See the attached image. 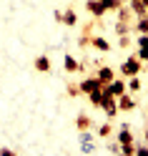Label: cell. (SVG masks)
I'll return each instance as SVG.
<instances>
[{"label": "cell", "instance_id": "cell-1", "mask_svg": "<svg viewBox=\"0 0 148 156\" xmlns=\"http://www.w3.org/2000/svg\"><path fill=\"white\" fill-rule=\"evenodd\" d=\"M141 68H143V63H141V58L138 55H131L128 61L121 66V76L123 78H131V76H138L141 73Z\"/></svg>", "mask_w": 148, "mask_h": 156}, {"label": "cell", "instance_id": "cell-2", "mask_svg": "<svg viewBox=\"0 0 148 156\" xmlns=\"http://www.w3.org/2000/svg\"><path fill=\"white\" fill-rule=\"evenodd\" d=\"M78 88H81V93H93V91H98V88H103V83L98 81V76H91V78H85L83 83H78Z\"/></svg>", "mask_w": 148, "mask_h": 156}, {"label": "cell", "instance_id": "cell-3", "mask_svg": "<svg viewBox=\"0 0 148 156\" xmlns=\"http://www.w3.org/2000/svg\"><path fill=\"white\" fill-rule=\"evenodd\" d=\"M115 103H118V111H133L136 108V98H133V96H128V93H121L115 98Z\"/></svg>", "mask_w": 148, "mask_h": 156}, {"label": "cell", "instance_id": "cell-4", "mask_svg": "<svg viewBox=\"0 0 148 156\" xmlns=\"http://www.w3.org/2000/svg\"><path fill=\"white\" fill-rule=\"evenodd\" d=\"M85 8L91 10V15L95 18V20H101V18H103V13H105V5L101 3V0H88V3H85Z\"/></svg>", "mask_w": 148, "mask_h": 156}, {"label": "cell", "instance_id": "cell-5", "mask_svg": "<svg viewBox=\"0 0 148 156\" xmlns=\"http://www.w3.org/2000/svg\"><path fill=\"white\" fill-rule=\"evenodd\" d=\"M105 91L111 93L113 98H118L121 93H126V83H123V78H121V81H115V78H113L111 83H105Z\"/></svg>", "mask_w": 148, "mask_h": 156}, {"label": "cell", "instance_id": "cell-6", "mask_svg": "<svg viewBox=\"0 0 148 156\" xmlns=\"http://www.w3.org/2000/svg\"><path fill=\"white\" fill-rule=\"evenodd\" d=\"M95 76H98V81H101L103 86H105V83H111L113 78H115V73H113V68H108V66H98V71H95Z\"/></svg>", "mask_w": 148, "mask_h": 156}, {"label": "cell", "instance_id": "cell-7", "mask_svg": "<svg viewBox=\"0 0 148 156\" xmlns=\"http://www.w3.org/2000/svg\"><path fill=\"white\" fill-rule=\"evenodd\" d=\"M33 66H35V71H40V73H50V58L48 55H38L33 61Z\"/></svg>", "mask_w": 148, "mask_h": 156}, {"label": "cell", "instance_id": "cell-8", "mask_svg": "<svg viewBox=\"0 0 148 156\" xmlns=\"http://www.w3.org/2000/svg\"><path fill=\"white\" fill-rule=\"evenodd\" d=\"M136 55L141 58L143 63L148 61V35H141V38H138V53H136Z\"/></svg>", "mask_w": 148, "mask_h": 156}, {"label": "cell", "instance_id": "cell-9", "mask_svg": "<svg viewBox=\"0 0 148 156\" xmlns=\"http://www.w3.org/2000/svg\"><path fill=\"white\" fill-rule=\"evenodd\" d=\"M91 45L95 48V51H103V53H108V51H111V43H108L103 35H95V38H91Z\"/></svg>", "mask_w": 148, "mask_h": 156}, {"label": "cell", "instance_id": "cell-10", "mask_svg": "<svg viewBox=\"0 0 148 156\" xmlns=\"http://www.w3.org/2000/svg\"><path fill=\"white\" fill-rule=\"evenodd\" d=\"M128 3H131V13H133V15H138V18H146V10H148V8L141 3V0H128Z\"/></svg>", "mask_w": 148, "mask_h": 156}, {"label": "cell", "instance_id": "cell-11", "mask_svg": "<svg viewBox=\"0 0 148 156\" xmlns=\"http://www.w3.org/2000/svg\"><path fill=\"white\" fill-rule=\"evenodd\" d=\"M91 123H93V121H91V116H85V113H81V116L75 119V126H78V131H83V133H85L88 129H91Z\"/></svg>", "mask_w": 148, "mask_h": 156}, {"label": "cell", "instance_id": "cell-12", "mask_svg": "<svg viewBox=\"0 0 148 156\" xmlns=\"http://www.w3.org/2000/svg\"><path fill=\"white\" fill-rule=\"evenodd\" d=\"M131 141H133V133L128 131V126L123 123V129L118 131V144H131Z\"/></svg>", "mask_w": 148, "mask_h": 156}, {"label": "cell", "instance_id": "cell-13", "mask_svg": "<svg viewBox=\"0 0 148 156\" xmlns=\"http://www.w3.org/2000/svg\"><path fill=\"white\" fill-rule=\"evenodd\" d=\"M65 71H68V73H75V71H81V63H78L73 55H65Z\"/></svg>", "mask_w": 148, "mask_h": 156}, {"label": "cell", "instance_id": "cell-14", "mask_svg": "<svg viewBox=\"0 0 148 156\" xmlns=\"http://www.w3.org/2000/svg\"><path fill=\"white\" fill-rule=\"evenodd\" d=\"M78 23V13L75 10H65L63 13V25H75Z\"/></svg>", "mask_w": 148, "mask_h": 156}, {"label": "cell", "instance_id": "cell-15", "mask_svg": "<svg viewBox=\"0 0 148 156\" xmlns=\"http://www.w3.org/2000/svg\"><path fill=\"white\" fill-rule=\"evenodd\" d=\"M126 88H131L133 93H138V91L143 88V83L138 81V76H131V78H128V83H126Z\"/></svg>", "mask_w": 148, "mask_h": 156}, {"label": "cell", "instance_id": "cell-16", "mask_svg": "<svg viewBox=\"0 0 148 156\" xmlns=\"http://www.w3.org/2000/svg\"><path fill=\"white\" fill-rule=\"evenodd\" d=\"M136 30H138V35H148V18H141L136 23Z\"/></svg>", "mask_w": 148, "mask_h": 156}, {"label": "cell", "instance_id": "cell-17", "mask_svg": "<svg viewBox=\"0 0 148 156\" xmlns=\"http://www.w3.org/2000/svg\"><path fill=\"white\" fill-rule=\"evenodd\" d=\"M128 30H131V23L118 20V25H115V33H118V35H128Z\"/></svg>", "mask_w": 148, "mask_h": 156}, {"label": "cell", "instance_id": "cell-18", "mask_svg": "<svg viewBox=\"0 0 148 156\" xmlns=\"http://www.w3.org/2000/svg\"><path fill=\"white\" fill-rule=\"evenodd\" d=\"M101 3L105 5V10H118L121 8V0H101Z\"/></svg>", "mask_w": 148, "mask_h": 156}, {"label": "cell", "instance_id": "cell-19", "mask_svg": "<svg viewBox=\"0 0 148 156\" xmlns=\"http://www.w3.org/2000/svg\"><path fill=\"white\" fill-rule=\"evenodd\" d=\"M98 133H101V139H108V136L113 133V126H111V123H103V126H101V131H98Z\"/></svg>", "mask_w": 148, "mask_h": 156}, {"label": "cell", "instance_id": "cell-20", "mask_svg": "<svg viewBox=\"0 0 148 156\" xmlns=\"http://www.w3.org/2000/svg\"><path fill=\"white\" fill-rule=\"evenodd\" d=\"M121 151H123L126 156H133V154H136V146H133V141H131V144H121Z\"/></svg>", "mask_w": 148, "mask_h": 156}, {"label": "cell", "instance_id": "cell-21", "mask_svg": "<svg viewBox=\"0 0 148 156\" xmlns=\"http://www.w3.org/2000/svg\"><path fill=\"white\" fill-rule=\"evenodd\" d=\"M68 96H73V98H75V96H81V88H78L75 83H71V86H68Z\"/></svg>", "mask_w": 148, "mask_h": 156}, {"label": "cell", "instance_id": "cell-22", "mask_svg": "<svg viewBox=\"0 0 148 156\" xmlns=\"http://www.w3.org/2000/svg\"><path fill=\"white\" fill-rule=\"evenodd\" d=\"M136 154L138 156H148V149H146V146H136Z\"/></svg>", "mask_w": 148, "mask_h": 156}, {"label": "cell", "instance_id": "cell-23", "mask_svg": "<svg viewBox=\"0 0 148 156\" xmlns=\"http://www.w3.org/2000/svg\"><path fill=\"white\" fill-rule=\"evenodd\" d=\"M131 45V41H128V35H121V48H128Z\"/></svg>", "mask_w": 148, "mask_h": 156}, {"label": "cell", "instance_id": "cell-24", "mask_svg": "<svg viewBox=\"0 0 148 156\" xmlns=\"http://www.w3.org/2000/svg\"><path fill=\"white\" fill-rule=\"evenodd\" d=\"M0 156H13V151L10 149H0Z\"/></svg>", "mask_w": 148, "mask_h": 156}, {"label": "cell", "instance_id": "cell-25", "mask_svg": "<svg viewBox=\"0 0 148 156\" xmlns=\"http://www.w3.org/2000/svg\"><path fill=\"white\" fill-rule=\"evenodd\" d=\"M141 3H143V5H146V8H148V0H141Z\"/></svg>", "mask_w": 148, "mask_h": 156}, {"label": "cell", "instance_id": "cell-26", "mask_svg": "<svg viewBox=\"0 0 148 156\" xmlns=\"http://www.w3.org/2000/svg\"><path fill=\"white\" fill-rule=\"evenodd\" d=\"M146 141H148V129H146Z\"/></svg>", "mask_w": 148, "mask_h": 156}, {"label": "cell", "instance_id": "cell-27", "mask_svg": "<svg viewBox=\"0 0 148 156\" xmlns=\"http://www.w3.org/2000/svg\"><path fill=\"white\" fill-rule=\"evenodd\" d=\"M146 18H148V10H146Z\"/></svg>", "mask_w": 148, "mask_h": 156}]
</instances>
